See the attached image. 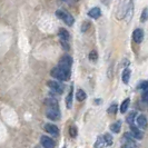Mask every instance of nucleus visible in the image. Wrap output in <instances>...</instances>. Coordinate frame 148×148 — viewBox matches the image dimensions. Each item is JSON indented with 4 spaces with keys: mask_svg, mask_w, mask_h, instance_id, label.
<instances>
[{
    "mask_svg": "<svg viewBox=\"0 0 148 148\" xmlns=\"http://www.w3.org/2000/svg\"><path fill=\"white\" fill-rule=\"evenodd\" d=\"M46 106V116L50 120H59L61 117V112L59 109V104L55 98H47L45 100Z\"/></svg>",
    "mask_w": 148,
    "mask_h": 148,
    "instance_id": "1",
    "label": "nucleus"
},
{
    "mask_svg": "<svg viewBox=\"0 0 148 148\" xmlns=\"http://www.w3.org/2000/svg\"><path fill=\"white\" fill-rule=\"evenodd\" d=\"M50 75H51V77L56 78L57 80H60V82H67V80L70 79L71 69L58 65V66L55 67L51 71H50Z\"/></svg>",
    "mask_w": 148,
    "mask_h": 148,
    "instance_id": "2",
    "label": "nucleus"
},
{
    "mask_svg": "<svg viewBox=\"0 0 148 148\" xmlns=\"http://www.w3.org/2000/svg\"><path fill=\"white\" fill-rule=\"evenodd\" d=\"M56 16H57V18L61 19V20L65 22L66 25H68V26H73L75 23L74 17L70 15V14H67L65 11H62V10H57V11H56Z\"/></svg>",
    "mask_w": 148,
    "mask_h": 148,
    "instance_id": "3",
    "label": "nucleus"
},
{
    "mask_svg": "<svg viewBox=\"0 0 148 148\" xmlns=\"http://www.w3.org/2000/svg\"><path fill=\"white\" fill-rule=\"evenodd\" d=\"M47 86L49 87V89L53 91L55 94H58V95H61L64 92V86L60 85V82H55V80H49L47 82Z\"/></svg>",
    "mask_w": 148,
    "mask_h": 148,
    "instance_id": "4",
    "label": "nucleus"
},
{
    "mask_svg": "<svg viewBox=\"0 0 148 148\" xmlns=\"http://www.w3.org/2000/svg\"><path fill=\"white\" fill-rule=\"evenodd\" d=\"M45 132H47L48 134H50L51 136H55V137H58L59 136V128L53 125L51 123H48L44 126Z\"/></svg>",
    "mask_w": 148,
    "mask_h": 148,
    "instance_id": "5",
    "label": "nucleus"
},
{
    "mask_svg": "<svg viewBox=\"0 0 148 148\" xmlns=\"http://www.w3.org/2000/svg\"><path fill=\"white\" fill-rule=\"evenodd\" d=\"M133 136L130 134H125L124 135V139H123V147H137L136 143L134 141Z\"/></svg>",
    "mask_w": 148,
    "mask_h": 148,
    "instance_id": "6",
    "label": "nucleus"
},
{
    "mask_svg": "<svg viewBox=\"0 0 148 148\" xmlns=\"http://www.w3.org/2000/svg\"><path fill=\"white\" fill-rule=\"evenodd\" d=\"M58 65L71 69V66H73V58H71L70 56H68V55H65V56H62V57L60 58Z\"/></svg>",
    "mask_w": 148,
    "mask_h": 148,
    "instance_id": "7",
    "label": "nucleus"
},
{
    "mask_svg": "<svg viewBox=\"0 0 148 148\" xmlns=\"http://www.w3.org/2000/svg\"><path fill=\"white\" fill-rule=\"evenodd\" d=\"M129 127H130V132H129V134L133 136L135 139H141L143 138V133L140 132V129L138 128L137 126H135V125H129Z\"/></svg>",
    "mask_w": 148,
    "mask_h": 148,
    "instance_id": "8",
    "label": "nucleus"
},
{
    "mask_svg": "<svg viewBox=\"0 0 148 148\" xmlns=\"http://www.w3.org/2000/svg\"><path fill=\"white\" fill-rule=\"evenodd\" d=\"M136 123H137V127L139 129H146L147 128V118L145 115H139L136 118Z\"/></svg>",
    "mask_w": 148,
    "mask_h": 148,
    "instance_id": "9",
    "label": "nucleus"
},
{
    "mask_svg": "<svg viewBox=\"0 0 148 148\" xmlns=\"http://www.w3.org/2000/svg\"><path fill=\"white\" fill-rule=\"evenodd\" d=\"M144 39V31L141 29H135L133 32V40L136 44H140Z\"/></svg>",
    "mask_w": 148,
    "mask_h": 148,
    "instance_id": "10",
    "label": "nucleus"
},
{
    "mask_svg": "<svg viewBox=\"0 0 148 148\" xmlns=\"http://www.w3.org/2000/svg\"><path fill=\"white\" fill-rule=\"evenodd\" d=\"M40 143H41V145L44 147H55V141L52 140L50 137H48V136H41L40 137Z\"/></svg>",
    "mask_w": 148,
    "mask_h": 148,
    "instance_id": "11",
    "label": "nucleus"
},
{
    "mask_svg": "<svg viewBox=\"0 0 148 148\" xmlns=\"http://www.w3.org/2000/svg\"><path fill=\"white\" fill-rule=\"evenodd\" d=\"M73 96H74V86H70L69 92L66 98V107L68 109H71V107H73Z\"/></svg>",
    "mask_w": 148,
    "mask_h": 148,
    "instance_id": "12",
    "label": "nucleus"
},
{
    "mask_svg": "<svg viewBox=\"0 0 148 148\" xmlns=\"http://www.w3.org/2000/svg\"><path fill=\"white\" fill-rule=\"evenodd\" d=\"M88 16L90 18H92V19H98V18L101 16V10H100V8L95 7V8H92V9H90L88 11Z\"/></svg>",
    "mask_w": 148,
    "mask_h": 148,
    "instance_id": "13",
    "label": "nucleus"
},
{
    "mask_svg": "<svg viewBox=\"0 0 148 148\" xmlns=\"http://www.w3.org/2000/svg\"><path fill=\"white\" fill-rule=\"evenodd\" d=\"M58 36H59L60 40H67V41H69V39H70V35H69V32L65 28H60L59 31H58Z\"/></svg>",
    "mask_w": 148,
    "mask_h": 148,
    "instance_id": "14",
    "label": "nucleus"
},
{
    "mask_svg": "<svg viewBox=\"0 0 148 148\" xmlns=\"http://www.w3.org/2000/svg\"><path fill=\"white\" fill-rule=\"evenodd\" d=\"M121 120H117L116 123H114V124H111L110 126H109V129H110V132L115 134H118L120 132V128H121Z\"/></svg>",
    "mask_w": 148,
    "mask_h": 148,
    "instance_id": "15",
    "label": "nucleus"
},
{
    "mask_svg": "<svg viewBox=\"0 0 148 148\" xmlns=\"http://www.w3.org/2000/svg\"><path fill=\"white\" fill-rule=\"evenodd\" d=\"M130 75H132V70L129 68H126L123 74H121V80L124 84H128L129 82V78H130Z\"/></svg>",
    "mask_w": 148,
    "mask_h": 148,
    "instance_id": "16",
    "label": "nucleus"
},
{
    "mask_svg": "<svg viewBox=\"0 0 148 148\" xmlns=\"http://www.w3.org/2000/svg\"><path fill=\"white\" fill-rule=\"evenodd\" d=\"M86 98H87L86 92H85L82 89H78L77 92H76V99H77L78 101H84Z\"/></svg>",
    "mask_w": 148,
    "mask_h": 148,
    "instance_id": "17",
    "label": "nucleus"
},
{
    "mask_svg": "<svg viewBox=\"0 0 148 148\" xmlns=\"http://www.w3.org/2000/svg\"><path fill=\"white\" fill-rule=\"evenodd\" d=\"M129 105H130V99H129V98H126V99L121 103V105H120V112H121V114H125L127 111V109H128V107H129Z\"/></svg>",
    "mask_w": 148,
    "mask_h": 148,
    "instance_id": "18",
    "label": "nucleus"
},
{
    "mask_svg": "<svg viewBox=\"0 0 148 148\" xmlns=\"http://www.w3.org/2000/svg\"><path fill=\"white\" fill-rule=\"evenodd\" d=\"M135 118H136V111H130L126 118L127 124L128 125H133L134 123H135Z\"/></svg>",
    "mask_w": 148,
    "mask_h": 148,
    "instance_id": "19",
    "label": "nucleus"
},
{
    "mask_svg": "<svg viewBox=\"0 0 148 148\" xmlns=\"http://www.w3.org/2000/svg\"><path fill=\"white\" fill-rule=\"evenodd\" d=\"M103 138H104L106 146H110L111 144H112V136H111L110 134H105L104 136H103Z\"/></svg>",
    "mask_w": 148,
    "mask_h": 148,
    "instance_id": "20",
    "label": "nucleus"
},
{
    "mask_svg": "<svg viewBox=\"0 0 148 148\" xmlns=\"http://www.w3.org/2000/svg\"><path fill=\"white\" fill-rule=\"evenodd\" d=\"M117 110H118V105L116 104V103H112L110 105V107L108 108V114H110V115H116L117 114Z\"/></svg>",
    "mask_w": 148,
    "mask_h": 148,
    "instance_id": "21",
    "label": "nucleus"
},
{
    "mask_svg": "<svg viewBox=\"0 0 148 148\" xmlns=\"http://www.w3.org/2000/svg\"><path fill=\"white\" fill-rule=\"evenodd\" d=\"M88 58L90 61H92V62H95L97 59H98V53H97L96 50H91V51L89 52V56Z\"/></svg>",
    "mask_w": 148,
    "mask_h": 148,
    "instance_id": "22",
    "label": "nucleus"
},
{
    "mask_svg": "<svg viewBox=\"0 0 148 148\" xmlns=\"http://www.w3.org/2000/svg\"><path fill=\"white\" fill-rule=\"evenodd\" d=\"M69 135H70L73 138H76V137H77V135H78V129L76 128V126L69 127Z\"/></svg>",
    "mask_w": 148,
    "mask_h": 148,
    "instance_id": "23",
    "label": "nucleus"
},
{
    "mask_svg": "<svg viewBox=\"0 0 148 148\" xmlns=\"http://www.w3.org/2000/svg\"><path fill=\"white\" fill-rule=\"evenodd\" d=\"M94 146H95V147H103V146H106L103 136H99V137H98V140L96 141V144H95Z\"/></svg>",
    "mask_w": 148,
    "mask_h": 148,
    "instance_id": "24",
    "label": "nucleus"
},
{
    "mask_svg": "<svg viewBox=\"0 0 148 148\" xmlns=\"http://www.w3.org/2000/svg\"><path fill=\"white\" fill-rule=\"evenodd\" d=\"M147 20V8H145L144 10H143V14H141V17H140V22H146Z\"/></svg>",
    "mask_w": 148,
    "mask_h": 148,
    "instance_id": "25",
    "label": "nucleus"
},
{
    "mask_svg": "<svg viewBox=\"0 0 148 148\" xmlns=\"http://www.w3.org/2000/svg\"><path fill=\"white\" fill-rule=\"evenodd\" d=\"M60 44H61V46H62V48H64L65 50H69L70 46H69V42H68L67 40H60Z\"/></svg>",
    "mask_w": 148,
    "mask_h": 148,
    "instance_id": "26",
    "label": "nucleus"
},
{
    "mask_svg": "<svg viewBox=\"0 0 148 148\" xmlns=\"http://www.w3.org/2000/svg\"><path fill=\"white\" fill-rule=\"evenodd\" d=\"M138 89L147 90V82H146V80H143V82H139V85H138Z\"/></svg>",
    "mask_w": 148,
    "mask_h": 148,
    "instance_id": "27",
    "label": "nucleus"
},
{
    "mask_svg": "<svg viewBox=\"0 0 148 148\" xmlns=\"http://www.w3.org/2000/svg\"><path fill=\"white\" fill-rule=\"evenodd\" d=\"M89 27H90V22H89V21H85L84 23H82V32H85L86 30L88 29Z\"/></svg>",
    "mask_w": 148,
    "mask_h": 148,
    "instance_id": "28",
    "label": "nucleus"
},
{
    "mask_svg": "<svg viewBox=\"0 0 148 148\" xmlns=\"http://www.w3.org/2000/svg\"><path fill=\"white\" fill-rule=\"evenodd\" d=\"M141 99L145 104H147V90H144V94L141 95Z\"/></svg>",
    "mask_w": 148,
    "mask_h": 148,
    "instance_id": "29",
    "label": "nucleus"
},
{
    "mask_svg": "<svg viewBox=\"0 0 148 148\" xmlns=\"http://www.w3.org/2000/svg\"><path fill=\"white\" fill-rule=\"evenodd\" d=\"M62 1L66 2V3H70V5H71V3H74L75 0H62Z\"/></svg>",
    "mask_w": 148,
    "mask_h": 148,
    "instance_id": "30",
    "label": "nucleus"
},
{
    "mask_svg": "<svg viewBox=\"0 0 148 148\" xmlns=\"http://www.w3.org/2000/svg\"><path fill=\"white\" fill-rule=\"evenodd\" d=\"M94 103L97 104V105H99L100 103H101V100H100V99H95V100H94Z\"/></svg>",
    "mask_w": 148,
    "mask_h": 148,
    "instance_id": "31",
    "label": "nucleus"
},
{
    "mask_svg": "<svg viewBox=\"0 0 148 148\" xmlns=\"http://www.w3.org/2000/svg\"><path fill=\"white\" fill-rule=\"evenodd\" d=\"M75 1H77V0H75Z\"/></svg>",
    "mask_w": 148,
    "mask_h": 148,
    "instance_id": "32",
    "label": "nucleus"
}]
</instances>
